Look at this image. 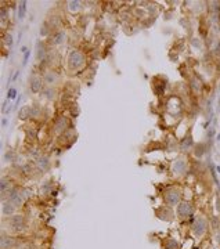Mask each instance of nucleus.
<instances>
[{
  "label": "nucleus",
  "mask_w": 220,
  "mask_h": 249,
  "mask_svg": "<svg viewBox=\"0 0 220 249\" xmlns=\"http://www.w3.org/2000/svg\"><path fill=\"white\" fill-rule=\"evenodd\" d=\"M10 245H11V239H10V238H6V237L1 238V248L7 249V248H10Z\"/></svg>",
  "instance_id": "obj_21"
},
{
  "label": "nucleus",
  "mask_w": 220,
  "mask_h": 249,
  "mask_svg": "<svg viewBox=\"0 0 220 249\" xmlns=\"http://www.w3.org/2000/svg\"><path fill=\"white\" fill-rule=\"evenodd\" d=\"M44 56H46V48H44L43 43L37 42V53H36V57L37 60H43Z\"/></svg>",
  "instance_id": "obj_12"
},
{
  "label": "nucleus",
  "mask_w": 220,
  "mask_h": 249,
  "mask_svg": "<svg viewBox=\"0 0 220 249\" xmlns=\"http://www.w3.org/2000/svg\"><path fill=\"white\" fill-rule=\"evenodd\" d=\"M15 158H17V155L14 151H7V152L4 154V161L6 162H14Z\"/></svg>",
  "instance_id": "obj_17"
},
{
  "label": "nucleus",
  "mask_w": 220,
  "mask_h": 249,
  "mask_svg": "<svg viewBox=\"0 0 220 249\" xmlns=\"http://www.w3.org/2000/svg\"><path fill=\"white\" fill-rule=\"evenodd\" d=\"M65 126H67V121H65V118H60V119L56 122V132L57 133L62 132V130L65 129Z\"/></svg>",
  "instance_id": "obj_13"
},
{
  "label": "nucleus",
  "mask_w": 220,
  "mask_h": 249,
  "mask_svg": "<svg viewBox=\"0 0 220 249\" xmlns=\"http://www.w3.org/2000/svg\"><path fill=\"white\" fill-rule=\"evenodd\" d=\"M7 18V8L6 7H1V20H6Z\"/></svg>",
  "instance_id": "obj_28"
},
{
  "label": "nucleus",
  "mask_w": 220,
  "mask_h": 249,
  "mask_svg": "<svg viewBox=\"0 0 220 249\" xmlns=\"http://www.w3.org/2000/svg\"><path fill=\"white\" fill-rule=\"evenodd\" d=\"M31 155H33V157H37V151H36V148H35V151H31Z\"/></svg>",
  "instance_id": "obj_35"
},
{
  "label": "nucleus",
  "mask_w": 220,
  "mask_h": 249,
  "mask_svg": "<svg viewBox=\"0 0 220 249\" xmlns=\"http://www.w3.org/2000/svg\"><path fill=\"white\" fill-rule=\"evenodd\" d=\"M166 248H168V249H177V244H176V241H173V239H170V241L168 242V245H166Z\"/></svg>",
  "instance_id": "obj_26"
},
{
  "label": "nucleus",
  "mask_w": 220,
  "mask_h": 249,
  "mask_svg": "<svg viewBox=\"0 0 220 249\" xmlns=\"http://www.w3.org/2000/svg\"><path fill=\"white\" fill-rule=\"evenodd\" d=\"M64 37H65V33L64 32H58L54 36V39H53V43L54 44H60V43H62V40H64Z\"/></svg>",
  "instance_id": "obj_19"
},
{
  "label": "nucleus",
  "mask_w": 220,
  "mask_h": 249,
  "mask_svg": "<svg viewBox=\"0 0 220 249\" xmlns=\"http://www.w3.org/2000/svg\"><path fill=\"white\" fill-rule=\"evenodd\" d=\"M24 194L22 191H18V190H11V193L8 194V201L11 202L14 206H20L22 202H24Z\"/></svg>",
  "instance_id": "obj_2"
},
{
  "label": "nucleus",
  "mask_w": 220,
  "mask_h": 249,
  "mask_svg": "<svg viewBox=\"0 0 220 249\" xmlns=\"http://www.w3.org/2000/svg\"><path fill=\"white\" fill-rule=\"evenodd\" d=\"M28 116H31V107L21 108V111L18 112V118H20V119H26Z\"/></svg>",
  "instance_id": "obj_14"
},
{
  "label": "nucleus",
  "mask_w": 220,
  "mask_h": 249,
  "mask_svg": "<svg viewBox=\"0 0 220 249\" xmlns=\"http://www.w3.org/2000/svg\"><path fill=\"white\" fill-rule=\"evenodd\" d=\"M6 42H7L8 46H11V44H12V37H11V35H7V36H6Z\"/></svg>",
  "instance_id": "obj_30"
},
{
  "label": "nucleus",
  "mask_w": 220,
  "mask_h": 249,
  "mask_svg": "<svg viewBox=\"0 0 220 249\" xmlns=\"http://www.w3.org/2000/svg\"><path fill=\"white\" fill-rule=\"evenodd\" d=\"M26 133H28V136L32 137V138L36 136V132H35V130H31V129H28V130H26Z\"/></svg>",
  "instance_id": "obj_29"
},
{
  "label": "nucleus",
  "mask_w": 220,
  "mask_h": 249,
  "mask_svg": "<svg viewBox=\"0 0 220 249\" xmlns=\"http://www.w3.org/2000/svg\"><path fill=\"white\" fill-rule=\"evenodd\" d=\"M1 124H3V126H6V124H7V119H6V118H4L3 121H1Z\"/></svg>",
  "instance_id": "obj_36"
},
{
  "label": "nucleus",
  "mask_w": 220,
  "mask_h": 249,
  "mask_svg": "<svg viewBox=\"0 0 220 249\" xmlns=\"http://www.w3.org/2000/svg\"><path fill=\"white\" fill-rule=\"evenodd\" d=\"M216 170H217V172L220 173V166H217V168H216Z\"/></svg>",
  "instance_id": "obj_39"
},
{
  "label": "nucleus",
  "mask_w": 220,
  "mask_h": 249,
  "mask_svg": "<svg viewBox=\"0 0 220 249\" xmlns=\"http://www.w3.org/2000/svg\"><path fill=\"white\" fill-rule=\"evenodd\" d=\"M48 188H50V183H46V185L42 187V193H47Z\"/></svg>",
  "instance_id": "obj_32"
},
{
  "label": "nucleus",
  "mask_w": 220,
  "mask_h": 249,
  "mask_svg": "<svg viewBox=\"0 0 220 249\" xmlns=\"http://www.w3.org/2000/svg\"><path fill=\"white\" fill-rule=\"evenodd\" d=\"M48 166H50V161H48L47 157H40L37 159V168L40 170H47Z\"/></svg>",
  "instance_id": "obj_11"
},
{
  "label": "nucleus",
  "mask_w": 220,
  "mask_h": 249,
  "mask_svg": "<svg viewBox=\"0 0 220 249\" xmlns=\"http://www.w3.org/2000/svg\"><path fill=\"white\" fill-rule=\"evenodd\" d=\"M205 227H206V223H205L204 219H198L194 224V233L197 235H202L205 233Z\"/></svg>",
  "instance_id": "obj_7"
},
{
  "label": "nucleus",
  "mask_w": 220,
  "mask_h": 249,
  "mask_svg": "<svg viewBox=\"0 0 220 249\" xmlns=\"http://www.w3.org/2000/svg\"><path fill=\"white\" fill-rule=\"evenodd\" d=\"M44 96H46V98H48V100H53L54 98V90H53L51 87H48L44 90Z\"/></svg>",
  "instance_id": "obj_22"
},
{
  "label": "nucleus",
  "mask_w": 220,
  "mask_h": 249,
  "mask_svg": "<svg viewBox=\"0 0 220 249\" xmlns=\"http://www.w3.org/2000/svg\"><path fill=\"white\" fill-rule=\"evenodd\" d=\"M217 53H219V56H220V43L217 44Z\"/></svg>",
  "instance_id": "obj_37"
},
{
  "label": "nucleus",
  "mask_w": 220,
  "mask_h": 249,
  "mask_svg": "<svg viewBox=\"0 0 220 249\" xmlns=\"http://www.w3.org/2000/svg\"><path fill=\"white\" fill-rule=\"evenodd\" d=\"M31 90L33 93H39L42 90V79L37 76H33L31 79Z\"/></svg>",
  "instance_id": "obj_9"
},
{
  "label": "nucleus",
  "mask_w": 220,
  "mask_h": 249,
  "mask_svg": "<svg viewBox=\"0 0 220 249\" xmlns=\"http://www.w3.org/2000/svg\"><path fill=\"white\" fill-rule=\"evenodd\" d=\"M14 210H15V206L12 205L10 201L4 202L3 206H1V213H3L4 216H11L12 213H14Z\"/></svg>",
  "instance_id": "obj_8"
},
{
  "label": "nucleus",
  "mask_w": 220,
  "mask_h": 249,
  "mask_svg": "<svg viewBox=\"0 0 220 249\" xmlns=\"http://www.w3.org/2000/svg\"><path fill=\"white\" fill-rule=\"evenodd\" d=\"M11 226H12V228H14V230L21 231V230L24 228V217L21 216V215H15V216H12Z\"/></svg>",
  "instance_id": "obj_5"
},
{
  "label": "nucleus",
  "mask_w": 220,
  "mask_h": 249,
  "mask_svg": "<svg viewBox=\"0 0 220 249\" xmlns=\"http://www.w3.org/2000/svg\"><path fill=\"white\" fill-rule=\"evenodd\" d=\"M43 79H44V82H46L47 84H53L54 82H56L57 78H56V75H54V72H47L43 76Z\"/></svg>",
  "instance_id": "obj_16"
},
{
  "label": "nucleus",
  "mask_w": 220,
  "mask_h": 249,
  "mask_svg": "<svg viewBox=\"0 0 220 249\" xmlns=\"http://www.w3.org/2000/svg\"><path fill=\"white\" fill-rule=\"evenodd\" d=\"M84 62V57L83 54L79 51V50H73V51H71V54H69L68 57V65L71 69H78L80 68L82 65H83Z\"/></svg>",
  "instance_id": "obj_1"
},
{
  "label": "nucleus",
  "mask_w": 220,
  "mask_h": 249,
  "mask_svg": "<svg viewBox=\"0 0 220 249\" xmlns=\"http://www.w3.org/2000/svg\"><path fill=\"white\" fill-rule=\"evenodd\" d=\"M15 97H17V90L15 89H10L7 93V98L10 100V98H15Z\"/></svg>",
  "instance_id": "obj_25"
},
{
  "label": "nucleus",
  "mask_w": 220,
  "mask_h": 249,
  "mask_svg": "<svg viewBox=\"0 0 220 249\" xmlns=\"http://www.w3.org/2000/svg\"><path fill=\"white\" fill-rule=\"evenodd\" d=\"M165 201L168 202V205L175 206L176 204H179V201H180V193L176 191V190L169 191V193H166V195H165Z\"/></svg>",
  "instance_id": "obj_3"
},
{
  "label": "nucleus",
  "mask_w": 220,
  "mask_h": 249,
  "mask_svg": "<svg viewBox=\"0 0 220 249\" xmlns=\"http://www.w3.org/2000/svg\"><path fill=\"white\" fill-rule=\"evenodd\" d=\"M186 168H187V165H186V161H184V159H181V158L176 159V161H175V163H173V172L177 173V174H181V173L186 172Z\"/></svg>",
  "instance_id": "obj_6"
},
{
  "label": "nucleus",
  "mask_w": 220,
  "mask_h": 249,
  "mask_svg": "<svg viewBox=\"0 0 220 249\" xmlns=\"http://www.w3.org/2000/svg\"><path fill=\"white\" fill-rule=\"evenodd\" d=\"M20 101H21V96H18V97H17V101H15V105H14V108H17V107H18Z\"/></svg>",
  "instance_id": "obj_34"
},
{
  "label": "nucleus",
  "mask_w": 220,
  "mask_h": 249,
  "mask_svg": "<svg viewBox=\"0 0 220 249\" xmlns=\"http://www.w3.org/2000/svg\"><path fill=\"white\" fill-rule=\"evenodd\" d=\"M68 8L71 10V11H76V10H79L80 8V1H69L68 3Z\"/></svg>",
  "instance_id": "obj_20"
},
{
  "label": "nucleus",
  "mask_w": 220,
  "mask_h": 249,
  "mask_svg": "<svg viewBox=\"0 0 220 249\" xmlns=\"http://www.w3.org/2000/svg\"><path fill=\"white\" fill-rule=\"evenodd\" d=\"M192 145H194L192 137H191V134H188L186 138H183V141H181V144H180V148L183 149V151H188V149L191 148Z\"/></svg>",
  "instance_id": "obj_10"
},
{
  "label": "nucleus",
  "mask_w": 220,
  "mask_h": 249,
  "mask_svg": "<svg viewBox=\"0 0 220 249\" xmlns=\"http://www.w3.org/2000/svg\"><path fill=\"white\" fill-rule=\"evenodd\" d=\"M213 134H215V127H210L209 129V132H208V137L209 138H212Z\"/></svg>",
  "instance_id": "obj_31"
},
{
  "label": "nucleus",
  "mask_w": 220,
  "mask_h": 249,
  "mask_svg": "<svg viewBox=\"0 0 220 249\" xmlns=\"http://www.w3.org/2000/svg\"><path fill=\"white\" fill-rule=\"evenodd\" d=\"M29 56H31V53H26V54H25V57H24V62H22V64L24 65H26V62H28V60H29Z\"/></svg>",
  "instance_id": "obj_33"
},
{
  "label": "nucleus",
  "mask_w": 220,
  "mask_h": 249,
  "mask_svg": "<svg viewBox=\"0 0 220 249\" xmlns=\"http://www.w3.org/2000/svg\"><path fill=\"white\" fill-rule=\"evenodd\" d=\"M8 185H10V183H8L6 179H1V191H3V193L6 191V190H7Z\"/></svg>",
  "instance_id": "obj_27"
},
{
  "label": "nucleus",
  "mask_w": 220,
  "mask_h": 249,
  "mask_svg": "<svg viewBox=\"0 0 220 249\" xmlns=\"http://www.w3.org/2000/svg\"><path fill=\"white\" fill-rule=\"evenodd\" d=\"M25 12H26V1H21L20 7H18V18L22 20L25 17Z\"/></svg>",
  "instance_id": "obj_15"
},
{
  "label": "nucleus",
  "mask_w": 220,
  "mask_h": 249,
  "mask_svg": "<svg viewBox=\"0 0 220 249\" xmlns=\"http://www.w3.org/2000/svg\"><path fill=\"white\" fill-rule=\"evenodd\" d=\"M205 147L202 144H199V147H197V149H195V155L197 157H202L204 155V152H205Z\"/></svg>",
  "instance_id": "obj_23"
},
{
  "label": "nucleus",
  "mask_w": 220,
  "mask_h": 249,
  "mask_svg": "<svg viewBox=\"0 0 220 249\" xmlns=\"http://www.w3.org/2000/svg\"><path fill=\"white\" fill-rule=\"evenodd\" d=\"M192 89L195 90V92H201V89H202V83H201V81L198 79V78H194L192 79Z\"/></svg>",
  "instance_id": "obj_18"
},
{
  "label": "nucleus",
  "mask_w": 220,
  "mask_h": 249,
  "mask_svg": "<svg viewBox=\"0 0 220 249\" xmlns=\"http://www.w3.org/2000/svg\"><path fill=\"white\" fill-rule=\"evenodd\" d=\"M217 141H220V134H217V138H216Z\"/></svg>",
  "instance_id": "obj_38"
},
{
  "label": "nucleus",
  "mask_w": 220,
  "mask_h": 249,
  "mask_svg": "<svg viewBox=\"0 0 220 249\" xmlns=\"http://www.w3.org/2000/svg\"><path fill=\"white\" fill-rule=\"evenodd\" d=\"M39 114H40V109L37 107H35V105H32L31 107V116H37Z\"/></svg>",
  "instance_id": "obj_24"
},
{
  "label": "nucleus",
  "mask_w": 220,
  "mask_h": 249,
  "mask_svg": "<svg viewBox=\"0 0 220 249\" xmlns=\"http://www.w3.org/2000/svg\"><path fill=\"white\" fill-rule=\"evenodd\" d=\"M177 213L180 217H188L191 216L192 213V206L188 204V202H181L180 205L177 206Z\"/></svg>",
  "instance_id": "obj_4"
}]
</instances>
